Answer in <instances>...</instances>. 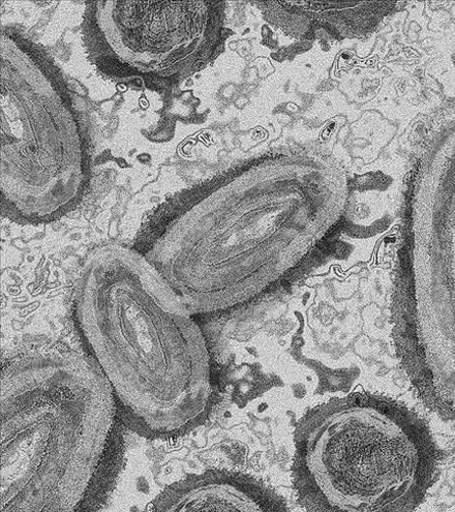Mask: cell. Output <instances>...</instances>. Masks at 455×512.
<instances>
[{
  "mask_svg": "<svg viewBox=\"0 0 455 512\" xmlns=\"http://www.w3.org/2000/svg\"><path fill=\"white\" fill-rule=\"evenodd\" d=\"M323 168H241L170 200L138 249L194 316L245 311L323 260L338 201Z\"/></svg>",
  "mask_w": 455,
  "mask_h": 512,
  "instance_id": "1",
  "label": "cell"
},
{
  "mask_svg": "<svg viewBox=\"0 0 455 512\" xmlns=\"http://www.w3.org/2000/svg\"><path fill=\"white\" fill-rule=\"evenodd\" d=\"M74 316L128 428L169 440L205 423L214 405L205 336L140 251L91 253L77 279Z\"/></svg>",
  "mask_w": 455,
  "mask_h": 512,
  "instance_id": "2",
  "label": "cell"
},
{
  "mask_svg": "<svg viewBox=\"0 0 455 512\" xmlns=\"http://www.w3.org/2000/svg\"><path fill=\"white\" fill-rule=\"evenodd\" d=\"M0 512L75 511L99 469L115 414L90 355L20 356L2 375Z\"/></svg>",
  "mask_w": 455,
  "mask_h": 512,
  "instance_id": "3",
  "label": "cell"
},
{
  "mask_svg": "<svg viewBox=\"0 0 455 512\" xmlns=\"http://www.w3.org/2000/svg\"><path fill=\"white\" fill-rule=\"evenodd\" d=\"M294 445L293 485L309 511H412L429 493L440 462L426 421L372 394L310 410L299 421Z\"/></svg>",
  "mask_w": 455,
  "mask_h": 512,
  "instance_id": "4",
  "label": "cell"
},
{
  "mask_svg": "<svg viewBox=\"0 0 455 512\" xmlns=\"http://www.w3.org/2000/svg\"><path fill=\"white\" fill-rule=\"evenodd\" d=\"M87 154L68 88L49 57L14 34L2 38L3 210L22 224L64 217L82 199Z\"/></svg>",
  "mask_w": 455,
  "mask_h": 512,
  "instance_id": "5",
  "label": "cell"
},
{
  "mask_svg": "<svg viewBox=\"0 0 455 512\" xmlns=\"http://www.w3.org/2000/svg\"><path fill=\"white\" fill-rule=\"evenodd\" d=\"M192 4H88L83 36L89 57L107 75L151 86L170 83L201 45Z\"/></svg>",
  "mask_w": 455,
  "mask_h": 512,
  "instance_id": "6",
  "label": "cell"
},
{
  "mask_svg": "<svg viewBox=\"0 0 455 512\" xmlns=\"http://www.w3.org/2000/svg\"><path fill=\"white\" fill-rule=\"evenodd\" d=\"M413 226L393 282L391 321L430 352L455 361V232Z\"/></svg>",
  "mask_w": 455,
  "mask_h": 512,
  "instance_id": "7",
  "label": "cell"
},
{
  "mask_svg": "<svg viewBox=\"0 0 455 512\" xmlns=\"http://www.w3.org/2000/svg\"><path fill=\"white\" fill-rule=\"evenodd\" d=\"M161 512H273L288 511L279 494L252 475L207 470L169 486L155 501Z\"/></svg>",
  "mask_w": 455,
  "mask_h": 512,
  "instance_id": "8",
  "label": "cell"
}]
</instances>
